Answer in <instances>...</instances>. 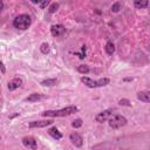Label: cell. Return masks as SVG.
<instances>
[{"label": "cell", "instance_id": "484cf974", "mask_svg": "<svg viewBox=\"0 0 150 150\" xmlns=\"http://www.w3.org/2000/svg\"><path fill=\"white\" fill-rule=\"evenodd\" d=\"M33 2H34V4H40V1H39V0H33Z\"/></svg>", "mask_w": 150, "mask_h": 150}, {"label": "cell", "instance_id": "7a4b0ae2", "mask_svg": "<svg viewBox=\"0 0 150 150\" xmlns=\"http://www.w3.org/2000/svg\"><path fill=\"white\" fill-rule=\"evenodd\" d=\"M30 22H32V20H30V16L29 15H27V14H20V15H18L13 20V26L15 28H18V29L23 30V29H27L30 26Z\"/></svg>", "mask_w": 150, "mask_h": 150}, {"label": "cell", "instance_id": "d4e9b609", "mask_svg": "<svg viewBox=\"0 0 150 150\" xmlns=\"http://www.w3.org/2000/svg\"><path fill=\"white\" fill-rule=\"evenodd\" d=\"M2 7H4V2H2V1L0 0V12L2 11Z\"/></svg>", "mask_w": 150, "mask_h": 150}, {"label": "cell", "instance_id": "5bb4252c", "mask_svg": "<svg viewBox=\"0 0 150 150\" xmlns=\"http://www.w3.org/2000/svg\"><path fill=\"white\" fill-rule=\"evenodd\" d=\"M43 96L42 95H40V94H36V93H34V94H32V95H29L27 98H26V101H28V102H35V101H39V100H41Z\"/></svg>", "mask_w": 150, "mask_h": 150}, {"label": "cell", "instance_id": "e0dca14e", "mask_svg": "<svg viewBox=\"0 0 150 150\" xmlns=\"http://www.w3.org/2000/svg\"><path fill=\"white\" fill-rule=\"evenodd\" d=\"M77 70L81 74H87V73H89V67L86 66V64H81V66L77 67Z\"/></svg>", "mask_w": 150, "mask_h": 150}, {"label": "cell", "instance_id": "52a82bcc", "mask_svg": "<svg viewBox=\"0 0 150 150\" xmlns=\"http://www.w3.org/2000/svg\"><path fill=\"white\" fill-rule=\"evenodd\" d=\"M64 32H66V28L62 25H53L50 28V33L53 36H61L64 34Z\"/></svg>", "mask_w": 150, "mask_h": 150}, {"label": "cell", "instance_id": "d6986e66", "mask_svg": "<svg viewBox=\"0 0 150 150\" xmlns=\"http://www.w3.org/2000/svg\"><path fill=\"white\" fill-rule=\"evenodd\" d=\"M71 125H73L74 128H80V127L82 125V120H81V118H76V120H74L73 123H71Z\"/></svg>", "mask_w": 150, "mask_h": 150}, {"label": "cell", "instance_id": "2e32d148", "mask_svg": "<svg viewBox=\"0 0 150 150\" xmlns=\"http://www.w3.org/2000/svg\"><path fill=\"white\" fill-rule=\"evenodd\" d=\"M56 82H57L56 79H48V80H43V81L41 82V84H42V86H46V87H50V86L56 84Z\"/></svg>", "mask_w": 150, "mask_h": 150}, {"label": "cell", "instance_id": "4fadbf2b", "mask_svg": "<svg viewBox=\"0 0 150 150\" xmlns=\"http://www.w3.org/2000/svg\"><path fill=\"white\" fill-rule=\"evenodd\" d=\"M134 5L136 8H144L149 5V1L148 0H135Z\"/></svg>", "mask_w": 150, "mask_h": 150}, {"label": "cell", "instance_id": "9a60e30c", "mask_svg": "<svg viewBox=\"0 0 150 150\" xmlns=\"http://www.w3.org/2000/svg\"><path fill=\"white\" fill-rule=\"evenodd\" d=\"M105 52H107L109 55H112V53L115 52V46H114V43H112L111 41L107 42V45H105Z\"/></svg>", "mask_w": 150, "mask_h": 150}, {"label": "cell", "instance_id": "ba28073f", "mask_svg": "<svg viewBox=\"0 0 150 150\" xmlns=\"http://www.w3.org/2000/svg\"><path fill=\"white\" fill-rule=\"evenodd\" d=\"M69 138H70L71 143H73L75 146H79V148L82 146V144H83V139H82V136H81L80 134H77V132H73V134H70Z\"/></svg>", "mask_w": 150, "mask_h": 150}, {"label": "cell", "instance_id": "7c38bea8", "mask_svg": "<svg viewBox=\"0 0 150 150\" xmlns=\"http://www.w3.org/2000/svg\"><path fill=\"white\" fill-rule=\"evenodd\" d=\"M138 100L143 101V102H149L150 101V93L149 91H139L137 94Z\"/></svg>", "mask_w": 150, "mask_h": 150}, {"label": "cell", "instance_id": "ffe728a7", "mask_svg": "<svg viewBox=\"0 0 150 150\" xmlns=\"http://www.w3.org/2000/svg\"><path fill=\"white\" fill-rule=\"evenodd\" d=\"M59 8V4H56V2H53L52 5H50V7H49V13H54V12H56V9Z\"/></svg>", "mask_w": 150, "mask_h": 150}, {"label": "cell", "instance_id": "3957f363", "mask_svg": "<svg viewBox=\"0 0 150 150\" xmlns=\"http://www.w3.org/2000/svg\"><path fill=\"white\" fill-rule=\"evenodd\" d=\"M81 81H82L86 86H88V87H90V88L102 87V86H107V84L109 83V79H107V77L100 79L98 81H94V80H91V79H89V77H82Z\"/></svg>", "mask_w": 150, "mask_h": 150}, {"label": "cell", "instance_id": "7402d4cb", "mask_svg": "<svg viewBox=\"0 0 150 150\" xmlns=\"http://www.w3.org/2000/svg\"><path fill=\"white\" fill-rule=\"evenodd\" d=\"M121 105H128V107H130L131 104H130V102L128 101V100H125V98H122V100H120V102H118Z\"/></svg>", "mask_w": 150, "mask_h": 150}, {"label": "cell", "instance_id": "6da1fadb", "mask_svg": "<svg viewBox=\"0 0 150 150\" xmlns=\"http://www.w3.org/2000/svg\"><path fill=\"white\" fill-rule=\"evenodd\" d=\"M77 111V108L75 105H69L66 108H62L60 110H47L42 112V116L45 117H59V116H68Z\"/></svg>", "mask_w": 150, "mask_h": 150}, {"label": "cell", "instance_id": "5b68a950", "mask_svg": "<svg viewBox=\"0 0 150 150\" xmlns=\"http://www.w3.org/2000/svg\"><path fill=\"white\" fill-rule=\"evenodd\" d=\"M111 116H112V110L108 109V110H104V111H101L100 114H97V115L95 116V120H96V122L102 123V122L109 120Z\"/></svg>", "mask_w": 150, "mask_h": 150}, {"label": "cell", "instance_id": "ac0fdd59", "mask_svg": "<svg viewBox=\"0 0 150 150\" xmlns=\"http://www.w3.org/2000/svg\"><path fill=\"white\" fill-rule=\"evenodd\" d=\"M40 50H41V53L47 54V53L49 52V46H48V43H42L41 47H40Z\"/></svg>", "mask_w": 150, "mask_h": 150}, {"label": "cell", "instance_id": "8992f818", "mask_svg": "<svg viewBox=\"0 0 150 150\" xmlns=\"http://www.w3.org/2000/svg\"><path fill=\"white\" fill-rule=\"evenodd\" d=\"M22 144H23L26 148H28V149H33V150H35V149L38 148L36 141H35L33 137H30V136H26V137H23V138H22Z\"/></svg>", "mask_w": 150, "mask_h": 150}, {"label": "cell", "instance_id": "44dd1931", "mask_svg": "<svg viewBox=\"0 0 150 150\" xmlns=\"http://www.w3.org/2000/svg\"><path fill=\"white\" fill-rule=\"evenodd\" d=\"M120 8H121V4H120V2H115V4L111 6V11H112V12H118Z\"/></svg>", "mask_w": 150, "mask_h": 150}, {"label": "cell", "instance_id": "cb8c5ba5", "mask_svg": "<svg viewBox=\"0 0 150 150\" xmlns=\"http://www.w3.org/2000/svg\"><path fill=\"white\" fill-rule=\"evenodd\" d=\"M0 68H1V71H2V73L6 71V70H5V67H4V63H2L1 61H0Z\"/></svg>", "mask_w": 150, "mask_h": 150}, {"label": "cell", "instance_id": "9c48e42d", "mask_svg": "<svg viewBox=\"0 0 150 150\" xmlns=\"http://www.w3.org/2000/svg\"><path fill=\"white\" fill-rule=\"evenodd\" d=\"M53 123V121H33L29 123V128H45L47 125H50Z\"/></svg>", "mask_w": 150, "mask_h": 150}, {"label": "cell", "instance_id": "603a6c76", "mask_svg": "<svg viewBox=\"0 0 150 150\" xmlns=\"http://www.w3.org/2000/svg\"><path fill=\"white\" fill-rule=\"evenodd\" d=\"M49 4V1L48 0H46V1H42V2H40V6H41V8H45V7H47V5Z\"/></svg>", "mask_w": 150, "mask_h": 150}, {"label": "cell", "instance_id": "8fae6325", "mask_svg": "<svg viewBox=\"0 0 150 150\" xmlns=\"http://www.w3.org/2000/svg\"><path fill=\"white\" fill-rule=\"evenodd\" d=\"M48 134H49L52 137H54L55 139H60V138H62V135H61V132L56 129V127L50 128V129L48 130Z\"/></svg>", "mask_w": 150, "mask_h": 150}, {"label": "cell", "instance_id": "277c9868", "mask_svg": "<svg viewBox=\"0 0 150 150\" xmlns=\"http://www.w3.org/2000/svg\"><path fill=\"white\" fill-rule=\"evenodd\" d=\"M125 124H127V118L121 116V115H115V116L109 118V125L112 129H118Z\"/></svg>", "mask_w": 150, "mask_h": 150}, {"label": "cell", "instance_id": "30bf717a", "mask_svg": "<svg viewBox=\"0 0 150 150\" xmlns=\"http://www.w3.org/2000/svg\"><path fill=\"white\" fill-rule=\"evenodd\" d=\"M21 84H22V80L19 79V77H15V79H13L11 82H8V89H9V90H14V89L19 88Z\"/></svg>", "mask_w": 150, "mask_h": 150}]
</instances>
